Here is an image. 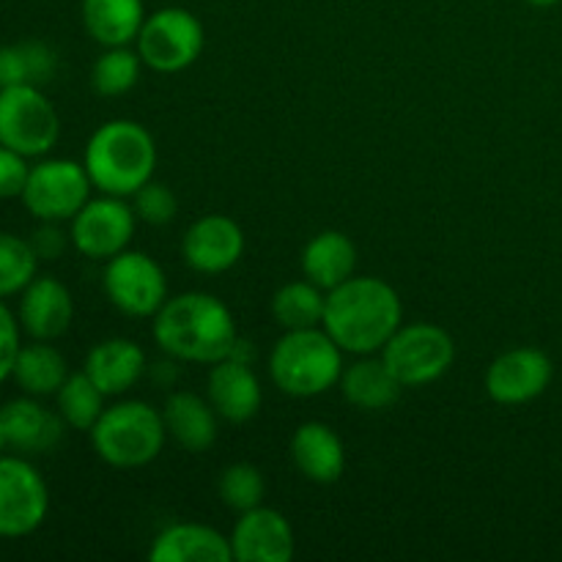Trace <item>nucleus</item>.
I'll list each match as a JSON object with an SVG mask.
<instances>
[{
	"mask_svg": "<svg viewBox=\"0 0 562 562\" xmlns=\"http://www.w3.org/2000/svg\"><path fill=\"white\" fill-rule=\"evenodd\" d=\"M5 450V437H3V423H0V456H3Z\"/></svg>",
	"mask_w": 562,
	"mask_h": 562,
	"instance_id": "4c0bfd02",
	"label": "nucleus"
},
{
	"mask_svg": "<svg viewBox=\"0 0 562 562\" xmlns=\"http://www.w3.org/2000/svg\"><path fill=\"white\" fill-rule=\"evenodd\" d=\"M93 190L102 195L132 198L157 170V143L151 132L130 119H115L88 137L82 154Z\"/></svg>",
	"mask_w": 562,
	"mask_h": 562,
	"instance_id": "7ed1b4c3",
	"label": "nucleus"
},
{
	"mask_svg": "<svg viewBox=\"0 0 562 562\" xmlns=\"http://www.w3.org/2000/svg\"><path fill=\"white\" fill-rule=\"evenodd\" d=\"M31 245L36 250L38 261H53V258H58L64 252L66 236L58 228V223H42V228L31 236Z\"/></svg>",
	"mask_w": 562,
	"mask_h": 562,
	"instance_id": "c9c22d12",
	"label": "nucleus"
},
{
	"mask_svg": "<svg viewBox=\"0 0 562 562\" xmlns=\"http://www.w3.org/2000/svg\"><path fill=\"white\" fill-rule=\"evenodd\" d=\"M344 355L324 327L285 329L269 351V376L291 398H316L338 387Z\"/></svg>",
	"mask_w": 562,
	"mask_h": 562,
	"instance_id": "20e7f679",
	"label": "nucleus"
},
{
	"mask_svg": "<svg viewBox=\"0 0 562 562\" xmlns=\"http://www.w3.org/2000/svg\"><path fill=\"white\" fill-rule=\"evenodd\" d=\"M384 366L406 387H426L439 382L456 362V340L448 329L428 322L401 324L379 351Z\"/></svg>",
	"mask_w": 562,
	"mask_h": 562,
	"instance_id": "423d86ee",
	"label": "nucleus"
},
{
	"mask_svg": "<svg viewBox=\"0 0 562 562\" xmlns=\"http://www.w3.org/2000/svg\"><path fill=\"white\" fill-rule=\"evenodd\" d=\"M108 395L91 382L86 371L69 373V379L64 382V387L55 393V404H58V415L64 417V423L75 431H91L97 426V420L102 417V412Z\"/></svg>",
	"mask_w": 562,
	"mask_h": 562,
	"instance_id": "c85d7f7f",
	"label": "nucleus"
},
{
	"mask_svg": "<svg viewBox=\"0 0 562 562\" xmlns=\"http://www.w3.org/2000/svg\"><path fill=\"white\" fill-rule=\"evenodd\" d=\"M69 223V239L80 256L91 261H110L119 252L130 250L137 214L126 198L99 195L91 198Z\"/></svg>",
	"mask_w": 562,
	"mask_h": 562,
	"instance_id": "f8f14e48",
	"label": "nucleus"
},
{
	"mask_svg": "<svg viewBox=\"0 0 562 562\" xmlns=\"http://www.w3.org/2000/svg\"><path fill=\"white\" fill-rule=\"evenodd\" d=\"M80 14L86 33L102 47H130L148 16L143 0H82Z\"/></svg>",
	"mask_w": 562,
	"mask_h": 562,
	"instance_id": "b1692460",
	"label": "nucleus"
},
{
	"mask_svg": "<svg viewBox=\"0 0 562 562\" xmlns=\"http://www.w3.org/2000/svg\"><path fill=\"white\" fill-rule=\"evenodd\" d=\"M11 379L25 395L47 398V395L58 393L69 379V362L55 349L53 340H33V344L22 346L16 355Z\"/></svg>",
	"mask_w": 562,
	"mask_h": 562,
	"instance_id": "a878e982",
	"label": "nucleus"
},
{
	"mask_svg": "<svg viewBox=\"0 0 562 562\" xmlns=\"http://www.w3.org/2000/svg\"><path fill=\"white\" fill-rule=\"evenodd\" d=\"M49 488L22 456H0V538H25L44 525Z\"/></svg>",
	"mask_w": 562,
	"mask_h": 562,
	"instance_id": "9b49d317",
	"label": "nucleus"
},
{
	"mask_svg": "<svg viewBox=\"0 0 562 562\" xmlns=\"http://www.w3.org/2000/svg\"><path fill=\"white\" fill-rule=\"evenodd\" d=\"M401 324L404 305L387 280L351 274L338 289L327 291L322 327L346 355H376Z\"/></svg>",
	"mask_w": 562,
	"mask_h": 562,
	"instance_id": "f03ea898",
	"label": "nucleus"
},
{
	"mask_svg": "<svg viewBox=\"0 0 562 562\" xmlns=\"http://www.w3.org/2000/svg\"><path fill=\"white\" fill-rule=\"evenodd\" d=\"M20 318L9 311L5 300H0V382L11 379L14 360L20 355Z\"/></svg>",
	"mask_w": 562,
	"mask_h": 562,
	"instance_id": "f704fd0d",
	"label": "nucleus"
},
{
	"mask_svg": "<svg viewBox=\"0 0 562 562\" xmlns=\"http://www.w3.org/2000/svg\"><path fill=\"white\" fill-rule=\"evenodd\" d=\"M58 71V55L44 42H16L0 47V88L47 86Z\"/></svg>",
	"mask_w": 562,
	"mask_h": 562,
	"instance_id": "bb28decb",
	"label": "nucleus"
},
{
	"mask_svg": "<svg viewBox=\"0 0 562 562\" xmlns=\"http://www.w3.org/2000/svg\"><path fill=\"white\" fill-rule=\"evenodd\" d=\"M27 176H31L27 157L0 146V201L22 198V190H25L27 184Z\"/></svg>",
	"mask_w": 562,
	"mask_h": 562,
	"instance_id": "72a5a7b5",
	"label": "nucleus"
},
{
	"mask_svg": "<svg viewBox=\"0 0 562 562\" xmlns=\"http://www.w3.org/2000/svg\"><path fill=\"white\" fill-rule=\"evenodd\" d=\"M88 434H91L93 453L115 470L148 467L159 459L168 442L162 412L137 398L108 406Z\"/></svg>",
	"mask_w": 562,
	"mask_h": 562,
	"instance_id": "39448f33",
	"label": "nucleus"
},
{
	"mask_svg": "<svg viewBox=\"0 0 562 562\" xmlns=\"http://www.w3.org/2000/svg\"><path fill=\"white\" fill-rule=\"evenodd\" d=\"M554 379L547 351L536 346H516L494 357L486 368V393L499 406H521L541 398Z\"/></svg>",
	"mask_w": 562,
	"mask_h": 562,
	"instance_id": "ddd939ff",
	"label": "nucleus"
},
{
	"mask_svg": "<svg viewBox=\"0 0 562 562\" xmlns=\"http://www.w3.org/2000/svg\"><path fill=\"white\" fill-rule=\"evenodd\" d=\"M38 274V256L31 239L0 231V300L22 294Z\"/></svg>",
	"mask_w": 562,
	"mask_h": 562,
	"instance_id": "7c9ffc66",
	"label": "nucleus"
},
{
	"mask_svg": "<svg viewBox=\"0 0 562 562\" xmlns=\"http://www.w3.org/2000/svg\"><path fill=\"white\" fill-rule=\"evenodd\" d=\"M162 420L168 428V437H173L176 445H181L190 453H206L217 442L220 415L209 404V398H201V395L187 393V390L168 395Z\"/></svg>",
	"mask_w": 562,
	"mask_h": 562,
	"instance_id": "4be33fe9",
	"label": "nucleus"
},
{
	"mask_svg": "<svg viewBox=\"0 0 562 562\" xmlns=\"http://www.w3.org/2000/svg\"><path fill=\"white\" fill-rule=\"evenodd\" d=\"M143 58L132 47H104L93 60L91 86L99 97H124L137 86L143 71Z\"/></svg>",
	"mask_w": 562,
	"mask_h": 562,
	"instance_id": "c756f323",
	"label": "nucleus"
},
{
	"mask_svg": "<svg viewBox=\"0 0 562 562\" xmlns=\"http://www.w3.org/2000/svg\"><path fill=\"white\" fill-rule=\"evenodd\" d=\"M154 562H231V538L198 521H176L168 525L148 549Z\"/></svg>",
	"mask_w": 562,
	"mask_h": 562,
	"instance_id": "412c9836",
	"label": "nucleus"
},
{
	"mask_svg": "<svg viewBox=\"0 0 562 562\" xmlns=\"http://www.w3.org/2000/svg\"><path fill=\"white\" fill-rule=\"evenodd\" d=\"M102 285L110 305L130 318H154L170 296L165 269L140 250H124L104 261Z\"/></svg>",
	"mask_w": 562,
	"mask_h": 562,
	"instance_id": "9d476101",
	"label": "nucleus"
},
{
	"mask_svg": "<svg viewBox=\"0 0 562 562\" xmlns=\"http://www.w3.org/2000/svg\"><path fill=\"white\" fill-rule=\"evenodd\" d=\"M338 387L355 409L384 412L401 398L404 384L393 376L382 357L362 355L349 368H344Z\"/></svg>",
	"mask_w": 562,
	"mask_h": 562,
	"instance_id": "5701e85b",
	"label": "nucleus"
},
{
	"mask_svg": "<svg viewBox=\"0 0 562 562\" xmlns=\"http://www.w3.org/2000/svg\"><path fill=\"white\" fill-rule=\"evenodd\" d=\"M132 209H135L137 220H143L146 225H168L179 212V201L170 187L151 179L132 195Z\"/></svg>",
	"mask_w": 562,
	"mask_h": 562,
	"instance_id": "473e14b6",
	"label": "nucleus"
},
{
	"mask_svg": "<svg viewBox=\"0 0 562 562\" xmlns=\"http://www.w3.org/2000/svg\"><path fill=\"white\" fill-rule=\"evenodd\" d=\"M324 307H327V291L307 278L280 285L272 296V318L280 329L322 327Z\"/></svg>",
	"mask_w": 562,
	"mask_h": 562,
	"instance_id": "cd10ccee",
	"label": "nucleus"
},
{
	"mask_svg": "<svg viewBox=\"0 0 562 562\" xmlns=\"http://www.w3.org/2000/svg\"><path fill=\"white\" fill-rule=\"evenodd\" d=\"M60 137L55 104L38 86L0 88V146L22 157H44Z\"/></svg>",
	"mask_w": 562,
	"mask_h": 562,
	"instance_id": "6e6552de",
	"label": "nucleus"
},
{
	"mask_svg": "<svg viewBox=\"0 0 562 562\" xmlns=\"http://www.w3.org/2000/svg\"><path fill=\"white\" fill-rule=\"evenodd\" d=\"M146 351L130 338L99 340L86 355L82 371L104 395H124L135 387L146 373Z\"/></svg>",
	"mask_w": 562,
	"mask_h": 562,
	"instance_id": "aec40b11",
	"label": "nucleus"
},
{
	"mask_svg": "<svg viewBox=\"0 0 562 562\" xmlns=\"http://www.w3.org/2000/svg\"><path fill=\"white\" fill-rule=\"evenodd\" d=\"M206 33L201 20L190 9L181 5H165L146 16L140 33H137L135 49L148 69L159 75H176L184 71L201 58Z\"/></svg>",
	"mask_w": 562,
	"mask_h": 562,
	"instance_id": "0eeeda50",
	"label": "nucleus"
},
{
	"mask_svg": "<svg viewBox=\"0 0 562 562\" xmlns=\"http://www.w3.org/2000/svg\"><path fill=\"white\" fill-rule=\"evenodd\" d=\"M263 492H267L263 472L256 464H247V461H236V464L225 467L217 481L220 499L234 514H245V510L263 505Z\"/></svg>",
	"mask_w": 562,
	"mask_h": 562,
	"instance_id": "2f4dec72",
	"label": "nucleus"
},
{
	"mask_svg": "<svg viewBox=\"0 0 562 562\" xmlns=\"http://www.w3.org/2000/svg\"><path fill=\"white\" fill-rule=\"evenodd\" d=\"M151 329L157 346L170 360L195 366H214L234 355L239 344L231 307L206 291L168 296L151 318Z\"/></svg>",
	"mask_w": 562,
	"mask_h": 562,
	"instance_id": "f257e3e1",
	"label": "nucleus"
},
{
	"mask_svg": "<svg viewBox=\"0 0 562 562\" xmlns=\"http://www.w3.org/2000/svg\"><path fill=\"white\" fill-rule=\"evenodd\" d=\"M20 327L33 340H58L75 318V300L58 278L36 274L20 294Z\"/></svg>",
	"mask_w": 562,
	"mask_h": 562,
	"instance_id": "a211bd4d",
	"label": "nucleus"
},
{
	"mask_svg": "<svg viewBox=\"0 0 562 562\" xmlns=\"http://www.w3.org/2000/svg\"><path fill=\"white\" fill-rule=\"evenodd\" d=\"M291 461L305 481L329 486L346 472L344 439L327 423H302L291 437Z\"/></svg>",
	"mask_w": 562,
	"mask_h": 562,
	"instance_id": "6ab92c4d",
	"label": "nucleus"
},
{
	"mask_svg": "<svg viewBox=\"0 0 562 562\" xmlns=\"http://www.w3.org/2000/svg\"><path fill=\"white\" fill-rule=\"evenodd\" d=\"M245 256V231L234 217L203 214L181 239V258L192 272L223 274Z\"/></svg>",
	"mask_w": 562,
	"mask_h": 562,
	"instance_id": "4468645a",
	"label": "nucleus"
},
{
	"mask_svg": "<svg viewBox=\"0 0 562 562\" xmlns=\"http://www.w3.org/2000/svg\"><path fill=\"white\" fill-rule=\"evenodd\" d=\"M206 398L220 415V420L241 426V423L252 420L261 409V379L256 376L247 360L225 357L209 368Z\"/></svg>",
	"mask_w": 562,
	"mask_h": 562,
	"instance_id": "dca6fc26",
	"label": "nucleus"
},
{
	"mask_svg": "<svg viewBox=\"0 0 562 562\" xmlns=\"http://www.w3.org/2000/svg\"><path fill=\"white\" fill-rule=\"evenodd\" d=\"M530 5H536V9H549V5H558L560 0H527Z\"/></svg>",
	"mask_w": 562,
	"mask_h": 562,
	"instance_id": "e433bc0d",
	"label": "nucleus"
},
{
	"mask_svg": "<svg viewBox=\"0 0 562 562\" xmlns=\"http://www.w3.org/2000/svg\"><path fill=\"white\" fill-rule=\"evenodd\" d=\"M91 176L75 159H42L31 165V176L20 201L38 223H66L91 201Z\"/></svg>",
	"mask_w": 562,
	"mask_h": 562,
	"instance_id": "1a4fd4ad",
	"label": "nucleus"
},
{
	"mask_svg": "<svg viewBox=\"0 0 562 562\" xmlns=\"http://www.w3.org/2000/svg\"><path fill=\"white\" fill-rule=\"evenodd\" d=\"M357 247L340 231H322L302 247V272L318 289L333 291L355 274Z\"/></svg>",
	"mask_w": 562,
	"mask_h": 562,
	"instance_id": "393cba45",
	"label": "nucleus"
},
{
	"mask_svg": "<svg viewBox=\"0 0 562 562\" xmlns=\"http://www.w3.org/2000/svg\"><path fill=\"white\" fill-rule=\"evenodd\" d=\"M228 538L234 560L239 562H291L296 552L291 521L267 505L239 514Z\"/></svg>",
	"mask_w": 562,
	"mask_h": 562,
	"instance_id": "2eb2a0df",
	"label": "nucleus"
},
{
	"mask_svg": "<svg viewBox=\"0 0 562 562\" xmlns=\"http://www.w3.org/2000/svg\"><path fill=\"white\" fill-rule=\"evenodd\" d=\"M0 423H3L5 448H14L16 453H49L64 439V417L58 409H47L33 395H22V398L9 401L0 406Z\"/></svg>",
	"mask_w": 562,
	"mask_h": 562,
	"instance_id": "f3484780",
	"label": "nucleus"
}]
</instances>
